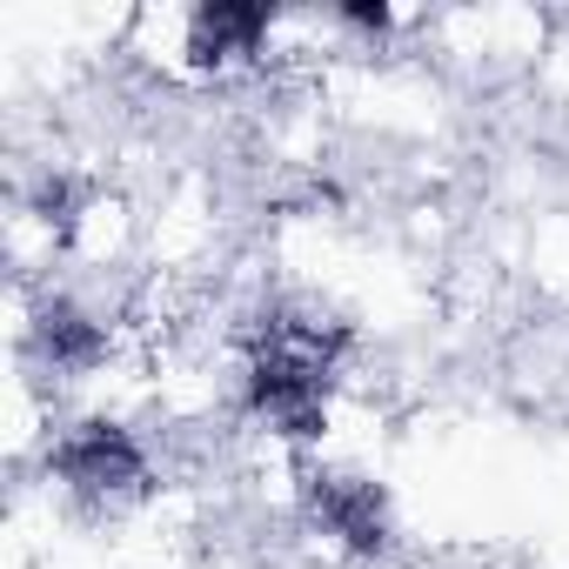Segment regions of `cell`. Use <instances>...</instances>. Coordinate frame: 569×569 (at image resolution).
Instances as JSON below:
<instances>
[{
	"label": "cell",
	"instance_id": "obj_3",
	"mask_svg": "<svg viewBox=\"0 0 569 569\" xmlns=\"http://www.w3.org/2000/svg\"><path fill=\"white\" fill-rule=\"evenodd\" d=\"M309 509L329 536H342L362 556L389 542V502L369 476H309Z\"/></svg>",
	"mask_w": 569,
	"mask_h": 569
},
{
	"label": "cell",
	"instance_id": "obj_1",
	"mask_svg": "<svg viewBox=\"0 0 569 569\" xmlns=\"http://www.w3.org/2000/svg\"><path fill=\"white\" fill-rule=\"evenodd\" d=\"M342 329L322 322H268V342L248 369V402L261 422H274L281 436H316L322 429V396H329V369H336Z\"/></svg>",
	"mask_w": 569,
	"mask_h": 569
},
{
	"label": "cell",
	"instance_id": "obj_2",
	"mask_svg": "<svg viewBox=\"0 0 569 569\" xmlns=\"http://www.w3.org/2000/svg\"><path fill=\"white\" fill-rule=\"evenodd\" d=\"M54 469H61V482H74L81 496H114V489H134V482L148 476L134 436L114 429V422H81V429H68V436L54 442Z\"/></svg>",
	"mask_w": 569,
	"mask_h": 569
},
{
	"label": "cell",
	"instance_id": "obj_5",
	"mask_svg": "<svg viewBox=\"0 0 569 569\" xmlns=\"http://www.w3.org/2000/svg\"><path fill=\"white\" fill-rule=\"evenodd\" d=\"M34 342L54 356V369H94L101 362V329L81 316V309H68V302H54L48 316H41V329H34Z\"/></svg>",
	"mask_w": 569,
	"mask_h": 569
},
{
	"label": "cell",
	"instance_id": "obj_4",
	"mask_svg": "<svg viewBox=\"0 0 569 569\" xmlns=\"http://www.w3.org/2000/svg\"><path fill=\"white\" fill-rule=\"evenodd\" d=\"M268 34V8H234V0H214L188 21V54L194 61H241L254 54Z\"/></svg>",
	"mask_w": 569,
	"mask_h": 569
}]
</instances>
